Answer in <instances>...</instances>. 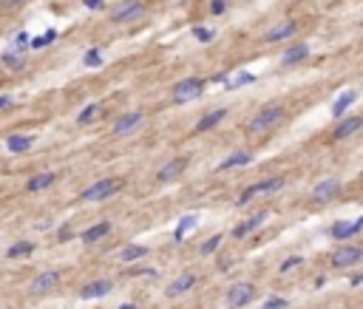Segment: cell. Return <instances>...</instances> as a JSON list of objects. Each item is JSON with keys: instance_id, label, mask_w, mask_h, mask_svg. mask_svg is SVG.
<instances>
[{"instance_id": "6da1fadb", "label": "cell", "mask_w": 363, "mask_h": 309, "mask_svg": "<svg viewBox=\"0 0 363 309\" xmlns=\"http://www.w3.org/2000/svg\"><path fill=\"white\" fill-rule=\"evenodd\" d=\"M281 119H284V108L281 105H270V108L259 111V114L250 119V134H264V131H270V128L278 125Z\"/></svg>"}, {"instance_id": "7a4b0ae2", "label": "cell", "mask_w": 363, "mask_h": 309, "mask_svg": "<svg viewBox=\"0 0 363 309\" xmlns=\"http://www.w3.org/2000/svg\"><path fill=\"white\" fill-rule=\"evenodd\" d=\"M281 188H284V179H281V176H272V179H264V182H259V184H250V188L241 193V199L236 201V204H250V199H255V196L275 193V190H281Z\"/></svg>"}, {"instance_id": "3957f363", "label": "cell", "mask_w": 363, "mask_h": 309, "mask_svg": "<svg viewBox=\"0 0 363 309\" xmlns=\"http://www.w3.org/2000/svg\"><path fill=\"white\" fill-rule=\"evenodd\" d=\"M142 14H145V6H142L139 0H122L119 6H114L111 20L114 23H131V20L142 17Z\"/></svg>"}, {"instance_id": "277c9868", "label": "cell", "mask_w": 363, "mask_h": 309, "mask_svg": "<svg viewBox=\"0 0 363 309\" xmlns=\"http://www.w3.org/2000/svg\"><path fill=\"white\" fill-rule=\"evenodd\" d=\"M122 188V182H114V179H99L94 182L88 190H82V201H99V199H108L111 193Z\"/></svg>"}, {"instance_id": "5b68a950", "label": "cell", "mask_w": 363, "mask_h": 309, "mask_svg": "<svg viewBox=\"0 0 363 309\" xmlns=\"http://www.w3.org/2000/svg\"><path fill=\"white\" fill-rule=\"evenodd\" d=\"M202 91H204V83H202V79H196V77H190V79L176 83V88H173V99H176V102H190V99H196Z\"/></svg>"}, {"instance_id": "8992f818", "label": "cell", "mask_w": 363, "mask_h": 309, "mask_svg": "<svg viewBox=\"0 0 363 309\" xmlns=\"http://www.w3.org/2000/svg\"><path fill=\"white\" fill-rule=\"evenodd\" d=\"M252 298H255V286H252V284H233V286L227 290V306H230V309L247 306Z\"/></svg>"}, {"instance_id": "52a82bcc", "label": "cell", "mask_w": 363, "mask_h": 309, "mask_svg": "<svg viewBox=\"0 0 363 309\" xmlns=\"http://www.w3.org/2000/svg\"><path fill=\"white\" fill-rule=\"evenodd\" d=\"M57 284H60V270H46V273H40L37 278L31 281L29 292H31V295H43V292L54 290Z\"/></svg>"}, {"instance_id": "ba28073f", "label": "cell", "mask_w": 363, "mask_h": 309, "mask_svg": "<svg viewBox=\"0 0 363 309\" xmlns=\"http://www.w3.org/2000/svg\"><path fill=\"white\" fill-rule=\"evenodd\" d=\"M185 168H187V159H185V156H182V159H173V162L165 164V168H159L156 179H159V182H173V179H179V176L185 173Z\"/></svg>"}, {"instance_id": "9c48e42d", "label": "cell", "mask_w": 363, "mask_h": 309, "mask_svg": "<svg viewBox=\"0 0 363 309\" xmlns=\"http://www.w3.org/2000/svg\"><path fill=\"white\" fill-rule=\"evenodd\" d=\"M360 258H363L360 247H340L338 253L332 255V264L335 267H349V264H357Z\"/></svg>"}, {"instance_id": "30bf717a", "label": "cell", "mask_w": 363, "mask_h": 309, "mask_svg": "<svg viewBox=\"0 0 363 309\" xmlns=\"http://www.w3.org/2000/svg\"><path fill=\"white\" fill-rule=\"evenodd\" d=\"M193 284H196V278H193V273H182V275H179L176 281H170V284H167L165 295H167V298H179V295H182V292H187V290H190Z\"/></svg>"}, {"instance_id": "8fae6325", "label": "cell", "mask_w": 363, "mask_h": 309, "mask_svg": "<svg viewBox=\"0 0 363 309\" xmlns=\"http://www.w3.org/2000/svg\"><path fill=\"white\" fill-rule=\"evenodd\" d=\"M139 122H142V111H131V114L119 116V119L114 122V134H117V136H125L128 131H134Z\"/></svg>"}, {"instance_id": "7c38bea8", "label": "cell", "mask_w": 363, "mask_h": 309, "mask_svg": "<svg viewBox=\"0 0 363 309\" xmlns=\"http://www.w3.org/2000/svg\"><path fill=\"white\" fill-rule=\"evenodd\" d=\"M267 216H270V213H267V210H259V213H252V216L247 218V221H241V224L236 227V230H233V236H236V238H244V236H250V233L255 230V227H259V224H261V221H264Z\"/></svg>"}, {"instance_id": "4fadbf2b", "label": "cell", "mask_w": 363, "mask_h": 309, "mask_svg": "<svg viewBox=\"0 0 363 309\" xmlns=\"http://www.w3.org/2000/svg\"><path fill=\"white\" fill-rule=\"evenodd\" d=\"M363 227V218H355V221H338L332 227V236L335 238H349V236H357Z\"/></svg>"}, {"instance_id": "5bb4252c", "label": "cell", "mask_w": 363, "mask_h": 309, "mask_svg": "<svg viewBox=\"0 0 363 309\" xmlns=\"http://www.w3.org/2000/svg\"><path fill=\"white\" fill-rule=\"evenodd\" d=\"M224 116H227V108H216V111H210V114H204L202 119L196 122V131H199V134H202V131H210V128H216L219 122L224 119Z\"/></svg>"}, {"instance_id": "9a60e30c", "label": "cell", "mask_w": 363, "mask_h": 309, "mask_svg": "<svg viewBox=\"0 0 363 309\" xmlns=\"http://www.w3.org/2000/svg\"><path fill=\"white\" fill-rule=\"evenodd\" d=\"M338 190H340L338 179H324V182L315 188V199H318V201H329L335 193H338Z\"/></svg>"}, {"instance_id": "2e32d148", "label": "cell", "mask_w": 363, "mask_h": 309, "mask_svg": "<svg viewBox=\"0 0 363 309\" xmlns=\"http://www.w3.org/2000/svg\"><path fill=\"white\" fill-rule=\"evenodd\" d=\"M111 290H114L111 281H91V284L82 286V298H102V295H108Z\"/></svg>"}, {"instance_id": "e0dca14e", "label": "cell", "mask_w": 363, "mask_h": 309, "mask_svg": "<svg viewBox=\"0 0 363 309\" xmlns=\"http://www.w3.org/2000/svg\"><path fill=\"white\" fill-rule=\"evenodd\" d=\"M309 57V46H292V49H287L284 51V57H281V63L284 66H292V63H301V60H307Z\"/></svg>"}, {"instance_id": "ac0fdd59", "label": "cell", "mask_w": 363, "mask_h": 309, "mask_svg": "<svg viewBox=\"0 0 363 309\" xmlns=\"http://www.w3.org/2000/svg\"><path fill=\"white\" fill-rule=\"evenodd\" d=\"M252 162V153L250 151H236L233 156H227L222 164H219V170H230V168H241V164H250Z\"/></svg>"}, {"instance_id": "d6986e66", "label": "cell", "mask_w": 363, "mask_h": 309, "mask_svg": "<svg viewBox=\"0 0 363 309\" xmlns=\"http://www.w3.org/2000/svg\"><path fill=\"white\" fill-rule=\"evenodd\" d=\"M108 233H111V224H108V221H99V224L88 227V230L82 233V241H86V244H94V241H99V238H105Z\"/></svg>"}, {"instance_id": "ffe728a7", "label": "cell", "mask_w": 363, "mask_h": 309, "mask_svg": "<svg viewBox=\"0 0 363 309\" xmlns=\"http://www.w3.org/2000/svg\"><path fill=\"white\" fill-rule=\"evenodd\" d=\"M360 128V116H349V119H344L338 128H335V139H346V136H352Z\"/></svg>"}, {"instance_id": "44dd1931", "label": "cell", "mask_w": 363, "mask_h": 309, "mask_svg": "<svg viewBox=\"0 0 363 309\" xmlns=\"http://www.w3.org/2000/svg\"><path fill=\"white\" fill-rule=\"evenodd\" d=\"M31 145H34V136H9L6 139V148L12 153H23V151H29Z\"/></svg>"}, {"instance_id": "7402d4cb", "label": "cell", "mask_w": 363, "mask_h": 309, "mask_svg": "<svg viewBox=\"0 0 363 309\" xmlns=\"http://www.w3.org/2000/svg\"><path fill=\"white\" fill-rule=\"evenodd\" d=\"M54 179H57L54 173H37L29 184H26V188H29L31 193H37V190H43V188H49V184H54Z\"/></svg>"}, {"instance_id": "603a6c76", "label": "cell", "mask_w": 363, "mask_h": 309, "mask_svg": "<svg viewBox=\"0 0 363 309\" xmlns=\"http://www.w3.org/2000/svg\"><path fill=\"white\" fill-rule=\"evenodd\" d=\"M355 99H357V94H355V91H346L344 97H338V99H335V105H332V114H335V116H340V114H344V111L349 108L352 102H355Z\"/></svg>"}, {"instance_id": "cb8c5ba5", "label": "cell", "mask_w": 363, "mask_h": 309, "mask_svg": "<svg viewBox=\"0 0 363 309\" xmlns=\"http://www.w3.org/2000/svg\"><path fill=\"white\" fill-rule=\"evenodd\" d=\"M142 255H148V247L131 244V247H125L122 253H119V258H122V261H136V258H142Z\"/></svg>"}, {"instance_id": "d4e9b609", "label": "cell", "mask_w": 363, "mask_h": 309, "mask_svg": "<svg viewBox=\"0 0 363 309\" xmlns=\"http://www.w3.org/2000/svg\"><path fill=\"white\" fill-rule=\"evenodd\" d=\"M292 31H295V23H281V26H275V29L270 31V43L284 40V37H289Z\"/></svg>"}, {"instance_id": "484cf974", "label": "cell", "mask_w": 363, "mask_h": 309, "mask_svg": "<svg viewBox=\"0 0 363 309\" xmlns=\"http://www.w3.org/2000/svg\"><path fill=\"white\" fill-rule=\"evenodd\" d=\"M193 224H196V216H185L182 221H179V227H176V233H173V238H176V241H182V238H185V233L190 230Z\"/></svg>"}, {"instance_id": "4316f807", "label": "cell", "mask_w": 363, "mask_h": 309, "mask_svg": "<svg viewBox=\"0 0 363 309\" xmlns=\"http://www.w3.org/2000/svg\"><path fill=\"white\" fill-rule=\"evenodd\" d=\"M31 250H34V244H29V241H20V244H14V247H9V258H20V255H29Z\"/></svg>"}, {"instance_id": "83f0119b", "label": "cell", "mask_w": 363, "mask_h": 309, "mask_svg": "<svg viewBox=\"0 0 363 309\" xmlns=\"http://www.w3.org/2000/svg\"><path fill=\"white\" fill-rule=\"evenodd\" d=\"M252 79L255 77H252L250 71H241V74H236L233 79H227V88H241V85H250Z\"/></svg>"}, {"instance_id": "f1b7e54d", "label": "cell", "mask_w": 363, "mask_h": 309, "mask_svg": "<svg viewBox=\"0 0 363 309\" xmlns=\"http://www.w3.org/2000/svg\"><path fill=\"white\" fill-rule=\"evenodd\" d=\"M57 37V31H46V34H40V37H34V40H29V46L31 49H46L51 40Z\"/></svg>"}, {"instance_id": "f546056e", "label": "cell", "mask_w": 363, "mask_h": 309, "mask_svg": "<svg viewBox=\"0 0 363 309\" xmlns=\"http://www.w3.org/2000/svg\"><path fill=\"white\" fill-rule=\"evenodd\" d=\"M3 63H6V66L12 68V71L23 68V57H20V54H14V51H6V54H3Z\"/></svg>"}, {"instance_id": "4dcf8cb0", "label": "cell", "mask_w": 363, "mask_h": 309, "mask_svg": "<svg viewBox=\"0 0 363 309\" xmlns=\"http://www.w3.org/2000/svg\"><path fill=\"white\" fill-rule=\"evenodd\" d=\"M219 244H222V236L207 238V241H204V247H202V255H213L216 250H219Z\"/></svg>"}, {"instance_id": "1f68e13d", "label": "cell", "mask_w": 363, "mask_h": 309, "mask_svg": "<svg viewBox=\"0 0 363 309\" xmlns=\"http://www.w3.org/2000/svg\"><path fill=\"white\" fill-rule=\"evenodd\" d=\"M97 114H99V105H88V108H82V114L77 116V122H82V125H86V122L94 119Z\"/></svg>"}, {"instance_id": "d6a6232c", "label": "cell", "mask_w": 363, "mask_h": 309, "mask_svg": "<svg viewBox=\"0 0 363 309\" xmlns=\"http://www.w3.org/2000/svg\"><path fill=\"white\" fill-rule=\"evenodd\" d=\"M82 63H86V66H99V63H102V54H99V49H91V51H86V57H82Z\"/></svg>"}, {"instance_id": "836d02e7", "label": "cell", "mask_w": 363, "mask_h": 309, "mask_svg": "<svg viewBox=\"0 0 363 309\" xmlns=\"http://www.w3.org/2000/svg\"><path fill=\"white\" fill-rule=\"evenodd\" d=\"M193 37H196V40H202V43H207V40H213V31H210V29H202V26H196V29H193Z\"/></svg>"}, {"instance_id": "e575fe53", "label": "cell", "mask_w": 363, "mask_h": 309, "mask_svg": "<svg viewBox=\"0 0 363 309\" xmlns=\"http://www.w3.org/2000/svg\"><path fill=\"white\" fill-rule=\"evenodd\" d=\"M26 46H29V34H26V31L14 34V46H12V49H14V51H20V49H26Z\"/></svg>"}, {"instance_id": "d590c367", "label": "cell", "mask_w": 363, "mask_h": 309, "mask_svg": "<svg viewBox=\"0 0 363 309\" xmlns=\"http://www.w3.org/2000/svg\"><path fill=\"white\" fill-rule=\"evenodd\" d=\"M261 309H287V301H284V298H270Z\"/></svg>"}, {"instance_id": "8d00e7d4", "label": "cell", "mask_w": 363, "mask_h": 309, "mask_svg": "<svg viewBox=\"0 0 363 309\" xmlns=\"http://www.w3.org/2000/svg\"><path fill=\"white\" fill-rule=\"evenodd\" d=\"M298 264H301V255H292V258H287V261L281 264V273H289V270L298 267Z\"/></svg>"}, {"instance_id": "74e56055", "label": "cell", "mask_w": 363, "mask_h": 309, "mask_svg": "<svg viewBox=\"0 0 363 309\" xmlns=\"http://www.w3.org/2000/svg\"><path fill=\"white\" fill-rule=\"evenodd\" d=\"M12 105H14V99H12V97L0 94V111H3V108H12Z\"/></svg>"}, {"instance_id": "f35d334b", "label": "cell", "mask_w": 363, "mask_h": 309, "mask_svg": "<svg viewBox=\"0 0 363 309\" xmlns=\"http://www.w3.org/2000/svg\"><path fill=\"white\" fill-rule=\"evenodd\" d=\"M210 9H213V14H222L224 12V0H213V6Z\"/></svg>"}, {"instance_id": "ab89813d", "label": "cell", "mask_w": 363, "mask_h": 309, "mask_svg": "<svg viewBox=\"0 0 363 309\" xmlns=\"http://www.w3.org/2000/svg\"><path fill=\"white\" fill-rule=\"evenodd\" d=\"M82 3H86L88 9H99V6H102V0H82Z\"/></svg>"}, {"instance_id": "60d3db41", "label": "cell", "mask_w": 363, "mask_h": 309, "mask_svg": "<svg viewBox=\"0 0 363 309\" xmlns=\"http://www.w3.org/2000/svg\"><path fill=\"white\" fill-rule=\"evenodd\" d=\"M3 3H6V6H14V3H23V0H3Z\"/></svg>"}, {"instance_id": "b9f144b4", "label": "cell", "mask_w": 363, "mask_h": 309, "mask_svg": "<svg viewBox=\"0 0 363 309\" xmlns=\"http://www.w3.org/2000/svg\"><path fill=\"white\" fill-rule=\"evenodd\" d=\"M119 309H136V306H134V303H122Z\"/></svg>"}]
</instances>
